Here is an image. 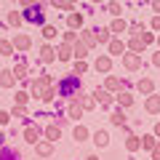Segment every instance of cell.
Listing matches in <instances>:
<instances>
[{
    "mask_svg": "<svg viewBox=\"0 0 160 160\" xmlns=\"http://www.w3.org/2000/svg\"><path fill=\"white\" fill-rule=\"evenodd\" d=\"M91 96L96 99V104H102V107H109V109L115 107V93H109L104 86H102V88H96V91H93Z\"/></svg>",
    "mask_w": 160,
    "mask_h": 160,
    "instance_id": "cell-4",
    "label": "cell"
},
{
    "mask_svg": "<svg viewBox=\"0 0 160 160\" xmlns=\"http://www.w3.org/2000/svg\"><path fill=\"white\" fill-rule=\"evenodd\" d=\"M115 104H118V107H123V109H128L133 104V93L131 91H123V88H120L118 93H115Z\"/></svg>",
    "mask_w": 160,
    "mask_h": 160,
    "instance_id": "cell-12",
    "label": "cell"
},
{
    "mask_svg": "<svg viewBox=\"0 0 160 160\" xmlns=\"http://www.w3.org/2000/svg\"><path fill=\"white\" fill-rule=\"evenodd\" d=\"M91 32H93V38H96V43H107V40L112 38L109 27H96V29H91Z\"/></svg>",
    "mask_w": 160,
    "mask_h": 160,
    "instance_id": "cell-26",
    "label": "cell"
},
{
    "mask_svg": "<svg viewBox=\"0 0 160 160\" xmlns=\"http://www.w3.org/2000/svg\"><path fill=\"white\" fill-rule=\"evenodd\" d=\"M93 142H96V147H107L109 144V133L107 131H96L93 133Z\"/></svg>",
    "mask_w": 160,
    "mask_h": 160,
    "instance_id": "cell-33",
    "label": "cell"
},
{
    "mask_svg": "<svg viewBox=\"0 0 160 160\" xmlns=\"http://www.w3.org/2000/svg\"><path fill=\"white\" fill-rule=\"evenodd\" d=\"M86 160H102V158H99V155H88Z\"/></svg>",
    "mask_w": 160,
    "mask_h": 160,
    "instance_id": "cell-52",
    "label": "cell"
},
{
    "mask_svg": "<svg viewBox=\"0 0 160 160\" xmlns=\"http://www.w3.org/2000/svg\"><path fill=\"white\" fill-rule=\"evenodd\" d=\"M11 123V112L8 109H0V126H8Z\"/></svg>",
    "mask_w": 160,
    "mask_h": 160,
    "instance_id": "cell-42",
    "label": "cell"
},
{
    "mask_svg": "<svg viewBox=\"0 0 160 160\" xmlns=\"http://www.w3.org/2000/svg\"><path fill=\"white\" fill-rule=\"evenodd\" d=\"M158 48H160V38H158Z\"/></svg>",
    "mask_w": 160,
    "mask_h": 160,
    "instance_id": "cell-55",
    "label": "cell"
},
{
    "mask_svg": "<svg viewBox=\"0 0 160 160\" xmlns=\"http://www.w3.org/2000/svg\"><path fill=\"white\" fill-rule=\"evenodd\" d=\"M6 22H8V27H22V13L19 11H8V16H6Z\"/></svg>",
    "mask_w": 160,
    "mask_h": 160,
    "instance_id": "cell-29",
    "label": "cell"
},
{
    "mask_svg": "<svg viewBox=\"0 0 160 160\" xmlns=\"http://www.w3.org/2000/svg\"><path fill=\"white\" fill-rule=\"evenodd\" d=\"M11 43H13V51H29V48H32V38H29L27 32H19Z\"/></svg>",
    "mask_w": 160,
    "mask_h": 160,
    "instance_id": "cell-7",
    "label": "cell"
},
{
    "mask_svg": "<svg viewBox=\"0 0 160 160\" xmlns=\"http://www.w3.org/2000/svg\"><path fill=\"white\" fill-rule=\"evenodd\" d=\"M93 67H96V72L107 75L109 69H112V56H109V53H107V56H96V64H93Z\"/></svg>",
    "mask_w": 160,
    "mask_h": 160,
    "instance_id": "cell-21",
    "label": "cell"
},
{
    "mask_svg": "<svg viewBox=\"0 0 160 160\" xmlns=\"http://www.w3.org/2000/svg\"><path fill=\"white\" fill-rule=\"evenodd\" d=\"M29 102V91H19L16 93V104H27Z\"/></svg>",
    "mask_w": 160,
    "mask_h": 160,
    "instance_id": "cell-43",
    "label": "cell"
},
{
    "mask_svg": "<svg viewBox=\"0 0 160 160\" xmlns=\"http://www.w3.org/2000/svg\"><path fill=\"white\" fill-rule=\"evenodd\" d=\"M149 155H152V160H160V142L155 144L152 149H149Z\"/></svg>",
    "mask_w": 160,
    "mask_h": 160,
    "instance_id": "cell-45",
    "label": "cell"
},
{
    "mask_svg": "<svg viewBox=\"0 0 160 160\" xmlns=\"http://www.w3.org/2000/svg\"><path fill=\"white\" fill-rule=\"evenodd\" d=\"M86 72H88L86 59H78V62H75V75H86Z\"/></svg>",
    "mask_w": 160,
    "mask_h": 160,
    "instance_id": "cell-37",
    "label": "cell"
},
{
    "mask_svg": "<svg viewBox=\"0 0 160 160\" xmlns=\"http://www.w3.org/2000/svg\"><path fill=\"white\" fill-rule=\"evenodd\" d=\"M53 126L64 128V126H67V115H56V118H53Z\"/></svg>",
    "mask_w": 160,
    "mask_h": 160,
    "instance_id": "cell-44",
    "label": "cell"
},
{
    "mask_svg": "<svg viewBox=\"0 0 160 160\" xmlns=\"http://www.w3.org/2000/svg\"><path fill=\"white\" fill-rule=\"evenodd\" d=\"M155 144H158V136H155V133H144V136H142V149H147V152H149Z\"/></svg>",
    "mask_w": 160,
    "mask_h": 160,
    "instance_id": "cell-30",
    "label": "cell"
},
{
    "mask_svg": "<svg viewBox=\"0 0 160 160\" xmlns=\"http://www.w3.org/2000/svg\"><path fill=\"white\" fill-rule=\"evenodd\" d=\"M83 112H86V109H83V104H78V102H69V107H67V118L72 120V123L83 118Z\"/></svg>",
    "mask_w": 160,
    "mask_h": 160,
    "instance_id": "cell-19",
    "label": "cell"
},
{
    "mask_svg": "<svg viewBox=\"0 0 160 160\" xmlns=\"http://www.w3.org/2000/svg\"><path fill=\"white\" fill-rule=\"evenodd\" d=\"M126 29H128V22L123 16H115L112 19V24H109V32H112V35H120V32H126Z\"/></svg>",
    "mask_w": 160,
    "mask_h": 160,
    "instance_id": "cell-23",
    "label": "cell"
},
{
    "mask_svg": "<svg viewBox=\"0 0 160 160\" xmlns=\"http://www.w3.org/2000/svg\"><path fill=\"white\" fill-rule=\"evenodd\" d=\"M104 8H107L109 16H120V13H123V6H120V0H107V3H104Z\"/></svg>",
    "mask_w": 160,
    "mask_h": 160,
    "instance_id": "cell-27",
    "label": "cell"
},
{
    "mask_svg": "<svg viewBox=\"0 0 160 160\" xmlns=\"http://www.w3.org/2000/svg\"><path fill=\"white\" fill-rule=\"evenodd\" d=\"M126 149L128 152H139V149H142V136H133V133H128V139H126Z\"/></svg>",
    "mask_w": 160,
    "mask_h": 160,
    "instance_id": "cell-24",
    "label": "cell"
},
{
    "mask_svg": "<svg viewBox=\"0 0 160 160\" xmlns=\"http://www.w3.org/2000/svg\"><path fill=\"white\" fill-rule=\"evenodd\" d=\"M83 22H86V16H83L80 11H69L67 13V27L69 29H80V27H83Z\"/></svg>",
    "mask_w": 160,
    "mask_h": 160,
    "instance_id": "cell-15",
    "label": "cell"
},
{
    "mask_svg": "<svg viewBox=\"0 0 160 160\" xmlns=\"http://www.w3.org/2000/svg\"><path fill=\"white\" fill-rule=\"evenodd\" d=\"M24 83H27V88H29V96L40 99V93L46 91L48 86H53V78L51 75H38V78H27Z\"/></svg>",
    "mask_w": 160,
    "mask_h": 160,
    "instance_id": "cell-2",
    "label": "cell"
},
{
    "mask_svg": "<svg viewBox=\"0 0 160 160\" xmlns=\"http://www.w3.org/2000/svg\"><path fill=\"white\" fill-rule=\"evenodd\" d=\"M56 35H59V29L53 27V24H43V38H46L48 43H51V40L56 38Z\"/></svg>",
    "mask_w": 160,
    "mask_h": 160,
    "instance_id": "cell-34",
    "label": "cell"
},
{
    "mask_svg": "<svg viewBox=\"0 0 160 160\" xmlns=\"http://www.w3.org/2000/svg\"><path fill=\"white\" fill-rule=\"evenodd\" d=\"M107 48H109V56H123V53L128 51L126 43H123V40H118V35H112V38L107 40Z\"/></svg>",
    "mask_w": 160,
    "mask_h": 160,
    "instance_id": "cell-6",
    "label": "cell"
},
{
    "mask_svg": "<svg viewBox=\"0 0 160 160\" xmlns=\"http://www.w3.org/2000/svg\"><path fill=\"white\" fill-rule=\"evenodd\" d=\"M56 59L59 62H72V43H59L56 46Z\"/></svg>",
    "mask_w": 160,
    "mask_h": 160,
    "instance_id": "cell-11",
    "label": "cell"
},
{
    "mask_svg": "<svg viewBox=\"0 0 160 160\" xmlns=\"http://www.w3.org/2000/svg\"><path fill=\"white\" fill-rule=\"evenodd\" d=\"M22 19H24V22H35V24H46V16H43V11H40L38 6H29V8H24Z\"/></svg>",
    "mask_w": 160,
    "mask_h": 160,
    "instance_id": "cell-5",
    "label": "cell"
},
{
    "mask_svg": "<svg viewBox=\"0 0 160 160\" xmlns=\"http://www.w3.org/2000/svg\"><path fill=\"white\" fill-rule=\"evenodd\" d=\"M136 88H139L142 96H149V93L155 91V80H152V78H139V80H136Z\"/></svg>",
    "mask_w": 160,
    "mask_h": 160,
    "instance_id": "cell-14",
    "label": "cell"
},
{
    "mask_svg": "<svg viewBox=\"0 0 160 160\" xmlns=\"http://www.w3.org/2000/svg\"><path fill=\"white\" fill-rule=\"evenodd\" d=\"M43 133H46V139H51V142L62 139V128H59V126H53V123H51V126H46V128H43Z\"/></svg>",
    "mask_w": 160,
    "mask_h": 160,
    "instance_id": "cell-28",
    "label": "cell"
},
{
    "mask_svg": "<svg viewBox=\"0 0 160 160\" xmlns=\"http://www.w3.org/2000/svg\"><path fill=\"white\" fill-rule=\"evenodd\" d=\"M78 40H80V43H86L88 48H96V46H99L96 38H93V32H83V35H78Z\"/></svg>",
    "mask_w": 160,
    "mask_h": 160,
    "instance_id": "cell-31",
    "label": "cell"
},
{
    "mask_svg": "<svg viewBox=\"0 0 160 160\" xmlns=\"http://www.w3.org/2000/svg\"><path fill=\"white\" fill-rule=\"evenodd\" d=\"M139 38H142V43H144V46H152V43H155V35H152V32H144V29L139 32Z\"/></svg>",
    "mask_w": 160,
    "mask_h": 160,
    "instance_id": "cell-39",
    "label": "cell"
},
{
    "mask_svg": "<svg viewBox=\"0 0 160 160\" xmlns=\"http://www.w3.org/2000/svg\"><path fill=\"white\" fill-rule=\"evenodd\" d=\"M11 53H13V43L3 38L0 40V56H11Z\"/></svg>",
    "mask_w": 160,
    "mask_h": 160,
    "instance_id": "cell-35",
    "label": "cell"
},
{
    "mask_svg": "<svg viewBox=\"0 0 160 160\" xmlns=\"http://www.w3.org/2000/svg\"><path fill=\"white\" fill-rule=\"evenodd\" d=\"M155 136L160 139V123H158V126H155Z\"/></svg>",
    "mask_w": 160,
    "mask_h": 160,
    "instance_id": "cell-51",
    "label": "cell"
},
{
    "mask_svg": "<svg viewBox=\"0 0 160 160\" xmlns=\"http://www.w3.org/2000/svg\"><path fill=\"white\" fill-rule=\"evenodd\" d=\"M48 160H53V158H48Z\"/></svg>",
    "mask_w": 160,
    "mask_h": 160,
    "instance_id": "cell-56",
    "label": "cell"
},
{
    "mask_svg": "<svg viewBox=\"0 0 160 160\" xmlns=\"http://www.w3.org/2000/svg\"><path fill=\"white\" fill-rule=\"evenodd\" d=\"M13 75H16V80H27L29 78V75H32V72H29V64L27 62H19V64H13Z\"/></svg>",
    "mask_w": 160,
    "mask_h": 160,
    "instance_id": "cell-22",
    "label": "cell"
},
{
    "mask_svg": "<svg viewBox=\"0 0 160 160\" xmlns=\"http://www.w3.org/2000/svg\"><path fill=\"white\" fill-rule=\"evenodd\" d=\"M16 86V75H13V69H3L0 72V88H11Z\"/></svg>",
    "mask_w": 160,
    "mask_h": 160,
    "instance_id": "cell-20",
    "label": "cell"
},
{
    "mask_svg": "<svg viewBox=\"0 0 160 160\" xmlns=\"http://www.w3.org/2000/svg\"><path fill=\"white\" fill-rule=\"evenodd\" d=\"M123 67H126L128 72H139V69H142V53L126 51L123 53Z\"/></svg>",
    "mask_w": 160,
    "mask_h": 160,
    "instance_id": "cell-3",
    "label": "cell"
},
{
    "mask_svg": "<svg viewBox=\"0 0 160 160\" xmlns=\"http://www.w3.org/2000/svg\"><path fill=\"white\" fill-rule=\"evenodd\" d=\"M91 3H96V6H104V3H107V0H91Z\"/></svg>",
    "mask_w": 160,
    "mask_h": 160,
    "instance_id": "cell-53",
    "label": "cell"
},
{
    "mask_svg": "<svg viewBox=\"0 0 160 160\" xmlns=\"http://www.w3.org/2000/svg\"><path fill=\"white\" fill-rule=\"evenodd\" d=\"M152 64H155V67H160V48H158V53H152Z\"/></svg>",
    "mask_w": 160,
    "mask_h": 160,
    "instance_id": "cell-49",
    "label": "cell"
},
{
    "mask_svg": "<svg viewBox=\"0 0 160 160\" xmlns=\"http://www.w3.org/2000/svg\"><path fill=\"white\" fill-rule=\"evenodd\" d=\"M104 88H107L109 93H118L120 88H123V80H118L115 75H109V72H107V78H104Z\"/></svg>",
    "mask_w": 160,
    "mask_h": 160,
    "instance_id": "cell-17",
    "label": "cell"
},
{
    "mask_svg": "<svg viewBox=\"0 0 160 160\" xmlns=\"http://www.w3.org/2000/svg\"><path fill=\"white\" fill-rule=\"evenodd\" d=\"M152 11H155V13H160V0H152Z\"/></svg>",
    "mask_w": 160,
    "mask_h": 160,
    "instance_id": "cell-50",
    "label": "cell"
},
{
    "mask_svg": "<svg viewBox=\"0 0 160 160\" xmlns=\"http://www.w3.org/2000/svg\"><path fill=\"white\" fill-rule=\"evenodd\" d=\"M149 27H152V29H160V13H155V16H152V22H149Z\"/></svg>",
    "mask_w": 160,
    "mask_h": 160,
    "instance_id": "cell-46",
    "label": "cell"
},
{
    "mask_svg": "<svg viewBox=\"0 0 160 160\" xmlns=\"http://www.w3.org/2000/svg\"><path fill=\"white\" fill-rule=\"evenodd\" d=\"M80 75H67V78H64V80H59V83H56V93H59V96H62V99H72V93L75 91H80Z\"/></svg>",
    "mask_w": 160,
    "mask_h": 160,
    "instance_id": "cell-1",
    "label": "cell"
},
{
    "mask_svg": "<svg viewBox=\"0 0 160 160\" xmlns=\"http://www.w3.org/2000/svg\"><path fill=\"white\" fill-rule=\"evenodd\" d=\"M144 109H147L149 115H158V112H160V96H158L155 91L147 96V102H144Z\"/></svg>",
    "mask_w": 160,
    "mask_h": 160,
    "instance_id": "cell-16",
    "label": "cell"
},
{
    "mask_svg": "<svg viewBox=\"0 0 160 160\" xmlns=\"http://www.w3.org/2000/svg\"><path fill=\"white\" fill-rule=\"evenodd\" d=\"M35 152H38L40 158H51L53 155V142L51 139H38V142H35Z\"/></svg>",
    "mask_w": 160,
    "mask_h": 160,
    "instance_id": "cell-8",
    "label": "cell"
},
{
    "mask_svg": "<svg viewBox=\"0 0 160 160\" xmlns=\"http://www.w3.org/2000/svg\"><path fill=\"white\" fill-rule=\"evenodd\" d=\"M88 136H91V131H88L86 126H75L72 128V139L75 142H88Z\"/></svg>",
    "mask_w": 160,
    "mask_h": 160,
    "instance_id": "cell-25",
    "label": "cell"
},
{
    "mask_svg": "<svg viewBox=\"0 0 160 160\" xmlns=\"http://www.w3.org/2000/svg\"><path fill=\"white\" fill-rule=\"evenodd\" d=\"M0 160H22V155H19L16 149L6 147V149H0Z\"/></svg>",
    "mask_w": 160,
    "mask_h": 160,
    "instance_id": "cell-32",
    "label": "cell"
},
{
    "mask_svg": "<svg viewBox=\"0 0 160 160\" xmlns=\"http://www.w3.org/2000/svg\"><path fill=\"white\" fill-rule=\"evenodd\" d=\"M128 29H131V35H139V32H142V24H128Z\"/></svg>",
    "mask_w": 160,
    "mask_h": 160,
    "instance_id": "cell-48",
    "label": "cell"
},
{
    "mask_svg": "<svg viewBox=\"0 0 160 160\" xmlns=\"http://www.w3.org/2000/svg\"><path fill=\"white\" fill-rule=\"evenodd\" d=\"M56 96H59V93H56V86H48L46 91L40 93V99H43V102H53Z\"/></svg>",
    "mask_w": 160,
    "mask_h": 160,
    "instance_id": "cell-36",
    "label": "cell"
},
{
    "mask_svg": "<svg viewBox=\"0 0 160 160\" xmlns=\"http://www.w3.org/2000/svg\"><path fill=\"white\" fill-rule=\"evenodd\" d=\"M24 115H27V107H24V104H16V107L11 109V118H24Z\"/></svg>",
    "mask_w": 160,
    "mask_h": 160,
    "instance_id": "cell-40",
    "label": "cell"
},
{
    "mask_svg": "<svg viewBox=\"0 0 160 160\" xmlns=\"http://www.w3.org/2000/svg\"><path fill=\"white\" fill-rule=\"evenodd\" d=\"M109 123L118 126V128H123V126H126V109H123V107H112V112H109Z\"/></svg>",
    "mask_w": 160,
    "mask_h": 160,
    "instance_id": "cell-13",
    "label": "cell"
},
{
    "mask_svg": "<svg viewBox=\"0 0 160 160\" xmlns=\"http://www.w3.org/2000/svg\"><path fill=\"white\" fill-rule=\"evenodd\" d=\"M67 3H78V0H67Z\"/></svg>",
    "mask_w": 160,
    "mask_h": 160,
    "instance_id": "cell-54",
    "label": "cell"
},
{
    "mask_svg": "<svg viewBox=\"0 0 160 160\" xmlns=\"http://www.w3.org/2000/svg\"><path fill=\"white\" fill-rule=\"evenodd\" d=\"M64 43H78V29H69V32H64Z\"/></svg>",
    "mask_w": 160,
    "mask_h": 160,
    "instance_id": "cell-41",
    "label": "cell"
},
{
    "mask_svg": "<svg viewBox=\"0 0 160 160\" xmlns=\"http://www.w3.org/2000/svg\"><path fill=\"white\" fill-rule=\"evenodd\" d=\"M53 59H56V48H53L51 43H46V46L40 48V53H38V62L40 64H51Z\"/></svg>",
    "mask_w": 160,
    "mask_h": 160,
    "instance_id": "cell-9",
    "label": "cell"
},
{
    "mask_svg": "<svg viewBox=\"0 0 160 160\" xmlns=\"http://www.w3.org/2000/svg\"><path fill=\"white\" fill-rule=\"evenodd\" d=\"M40 133H43V128L32 123V126H27V128L22 131V136H24V142H27V144H35V142L40 139Z\"/></svg>",
    "mask_w": 160,
    "mask_h": 160,
    "instance_id": "cell-10",
    "label": "cell"
},
{
    "mask_svg": "<svg viewBox=\"0 0 160 160\" xmlns=\"http://www.w3.org/2000/svg\"><path fill=\"white\" fill-rule=\"evenodd\" d=\"M38 3H40V0H19V6H22V8H29V6H38Z\"/></svg>",
    "mask_w": 160,
    "mask_h": 160,
    "instance_id": "cell-47",
    "label": "cell"
},
{
    "mask_svg": "<svg viewBox=\"0 0 160 160\" xmlns=\"http://www.w3.org/2000/svg\"><path fill=\"white\" fill-rule=\"evenodd\" d=\"M53 8H62V11H72V3H67V0H51Z\"/></svg>",
    "mask_w": 160,
    "mask_h": 160,
    "instance_id": "cell-38",
    "label": "cell"
},
{
    "mask_svg": "<svg viewBox=\"0 0 160 160\" xmlns=\"http://www.w3.org/2000/svg\"><path fill=\"white\" fill-rule=\"evenodd\" d=\"M126 48L128 51H133V53H144V43H142V38H139V35H131V38H128V43H126Z\"/></svg>",
    "mask_w": 160,
    "mask_h": 160,
    "instance_id": "cell-18",
    "label": "cell"
}]
</instances>
